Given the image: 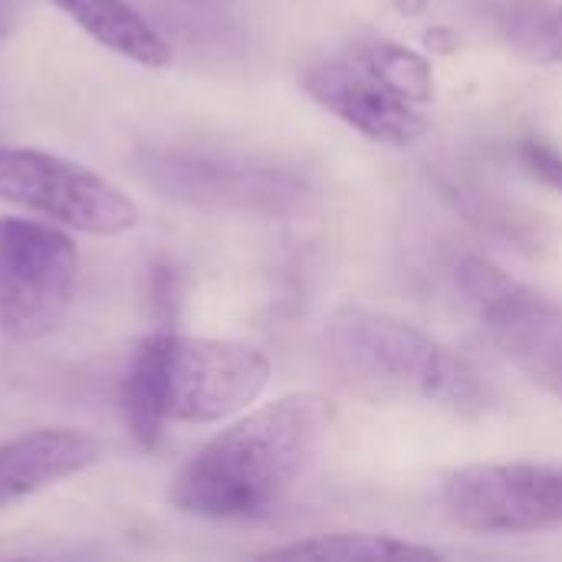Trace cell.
I'll use <instances>...</instances> for the list:
<instances>
[{"mask_svg": "<svg viewBox=\"0 0 562 562\" xmlns=\"http://www.w3.org/2000/svg\"><path fill=\"white\" fill-rule=\"evenodd\" d=\"M336 405L316 392H290L244 412L211 438L175 477L178 510L207 520H247L273 510L316 464Z\"/></svg>", "mask_w": 562, "mask_h": 562, "instance_id": "cell-1", "label": "cell"}, {"mask_svg": "<svg viewBox=\"0 0 562 562\" xmlns=\"http://www.w3.org/2000/svg\"><path fill=\"white\" fill-rule=\"evenodd\" d=\"M270 372L267 352L250 342L151 333L138 342L125 379L132 431L151 448L168 422H227L263 395Z\"/></svg>", "mask_w": 562, "mask_h": 562, "instance_id": "cell-2", "label": "cell"}, {"mask_svg": "<svg viewBox=\"0 0 562 562\" xmlns=\"http://www.w3.org/2000/svg\"><path fill=\"white\" fill-rule=\"evenodd\" d=\"M326 342L336 359L372 382L415 392L425 402L458 415L481 418L487 412V385L468 359L431 339L425 329L369 306H339L329 316Z\"/></svg>", "mask_w": 562, "mask_h": 562, "instance_id": "cell-3", "label": "cell"}, {"mask_svg": "<svg viewBox=\"0 0 562 562\" xmlns=\"http://www.w3.org/2000/svg\"><path fill=\"white\" fill-rule=\"evenodd\" d=\"M458 286L477 310L491 342L533 385L562 402V303L514 280L484 254L458 263Z\"/></svg>", "mask_w": 562, "mask_h": 562, "instance_id": "cell-4", "label": "cell"}, {"mask_svg": "<svg viewBox=\"0 0 562 562\" xmlns=\"http://www.w3.org/2000/svg\"><path fill=\"white\" fill-rule=\"evenodd\" d=\"M76 244L46 221L0 217V329L13 342L46 339L69 313Z\"/></svg>", "mask_w": 562, "mask_h": 562, "instance_id": "cell-5", "label": "cell"}, {"mask_svg": "<svg viewBox=\"0 0 562 562\" xmlns=\"http://www.w3.org/2000/svg\"><path fill=\"white\" fill-rule=\"evenodd\" d=\"M0 201L92 237H119L138 221L135 201L109 178L36 148H0Z\"/></svg>", "mask_w": 562, "mask_h": 562, "instance_id": "cell-6", "label": "cell"}, {"mask_svg": "<svg viewBox=\"0 0 562 562\" xmlns=\"http://www.w3.org/2000/svg\"><path fill=\"white\" fill-rule=\"evenodd\" d=\"M445 517L471 533L517 537L562 527V468L557 464H471L441 484Z\"/></svg>", "mask_w": 562, "mask_h": 562, "instance_id": "cell-7", "label": "cell"}, {"mask_svg": "<svg viewBox=\"0 0 562 562\" xmlns=\"http://www.w3.org/2000/svg\"><path fill=\"white\" fill-rule=\"evenodd\" d=\"M303 89L369 142L405 148L428 132V122L415 102L392 92L366 63L323 59L303 72Z\"/></svg>", "mask_w": 562, "mask_h": 562, "instance_id": "cell-8", "label": "cell"}, {"mask_svg": "<svg viewBox=\"0 0 562 562\" xmlns=\"http://www.w3.org/2000/svg\"><path fill=\"white\" fill-rule=\"evenodd\" d=\"M102 458V441L79 428H36L0 445V507L53 487Z\"/></svg>", "mask_w": 562, "mask_h": 562, "instance_id": "cell-9", "label": "cell"}, {"mask_svg": "<svg viewBox=\"0 0 562 562\" xmlns=\"http://www.w3.org/2000/svg\"><path fill=\"white\" fill-rule=\"evenodd\" d=\"M69 20H76L105 49L145 66L165 69L171 63L168 40L125 0H49Z\"/></svg>", "mask_w": 562, "mask_h": 562, "instance_id": "cell-10", "label": "cell"}, {"mask_svg": "<svg viewBox=\"0 0 562 562\" xmlns=\"http://www.w3.org/2000/svg\"><path fill=\"white\" fill-rule=\"evenodd\" d=\"M263 560H445L441 550L422 547L392 533H362V530H346V533H316L306 540H293L273 550L260 553Z\"/></svg>", "mask_w": 562, "mask_h": 562, "instance_id": "cell-11", "label": "cell"}, {"mask_svg": "<svg viewBox=\"0 0 562 562\" xmlns=\"http://www.w3.org/2000/svg\"><path fill=\"white\" fill-rule=\"evenodd\" d=\"M501 33L520 59L562 66V3L557 0H507Z\"/></svg>", "mask_w": 562, "mask_h": 562, "instance_id": "cell-12", "label": "cell"}, {"mask_svg": "<svg viewBox=\"0 0 562 562\" xmlns=\"http://www.w3.org/2000/svg\"><path fill=\"white\" fill-rule=\"evenodd\" d=\"M362 63L402 99L415 105L435 99V69L422 53L398 43H369L362 49Z\"/></svg>", "mask_w": 562, "mask_h": 562, "instance_id": "cell-13", "label": "cell"}, {"mask_svg": "<svg viewBox=\"0 0 562 562\" xmlns=\"http://www.w3.org/2000/svg\"><path fill=\"white\" fill-rule=\"evenodd\" d=\"M517 155H520L524 171L537 184H543V188L560 191L562 194V151L557 145H550L543 138H524L520 148H517Z\"/></svg>", "mask_w": 562, "mask_h": 562, "instance_id": "cell-14", "label": "cell"}, {"mask_svg": "<svg viewBox=\"0 0 562 562\" xmlns=\"http://www.w3.org/2000/svg\"><path fill=\"white\" fill-rule=\"evenodd\" d=\"M425 46H428L431 53H438V56H451V53L461 49V36H458V30L438 23V26H431V30L425 33Z\"/></svg>", "mask_w": 562, "mask_h": 562, "instance_id": "cell-15", "label": "cell"}, {"mask_svg": "<svg viewBox=\"0 0 562 562\" xmlns=\"http://www.w3.org/2000/svg\"><path fill=\"white\" fill-rule=\"evenodd\" d=\"M392 3H395V10H398L402 16H422V13L428 10L431 0H392Z\"/></svg>", "mask_w": 562, "mask_h": 562, "instance_id": "cell-16", "label": "cell"}]
</instances>
